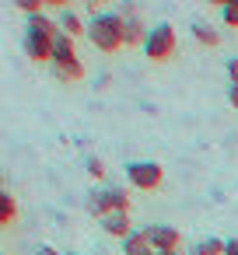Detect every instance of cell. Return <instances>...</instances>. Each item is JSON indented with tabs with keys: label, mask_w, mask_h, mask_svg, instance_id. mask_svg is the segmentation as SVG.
I'll list each match as a JSON object with an SVG mask.
<instances>
[{
	"label": "cell",
	"mask_w": 238,
	"mask_h": 255,
	"mask_svg": "<svg viewBox=\"0 0 238 255\" xmlns=\"http://www.w3.org/2000/svg\"><path fill=\"white\" fill-rule=\"evenodd\" d=\"M119 210H126L130 213V196H126V189H95L91 196H88V213L91 217H109V213H119Z\"/></svg>",
	"instance_id": "277c9868"
},
{
	"label": "cell",
	"mask_w": 238,
	"mask_h": 255,
	"mask_svg": "<svg viewBox=\"0 0 238 255\" xmlns=\"http://www.w3.org/2000/svg\"><path fill=\"white\" fill-rule=\"evenodd\" d=\"M98 224H102V231H105V234H112V238H123V241L133 234V224H130V213H126V210H119V213H109V217H102Z\"/></svg>",
	"instance_id": "9c48e42d"
},
{
	"label": "cell",
	"mask_w": 238,
	"mask_h": 255,
	"mask_svg": "<svg viewBox=\"0 0 238 255\" xmlns=\"http://www.w3.org/2000/svg\"><path fill=\"white\" fill-rule=\"evenodd\" d=\"M186 255H224V241H221V238H203V241H196Z\"/></svg>",
	"instance_id": "5bb4252c"
},
{
	"label": "cell",
	"mask_w": 238,
	"mask_h": 255,
	"mask_svg": "<svg viewBox=\"0 0 238 255\" xmlns=\"http://www.w3.org/2000/svg\"><path fill=\"white\" fill-rule=\"evenodd\" d=\"M25 32H46V35H56L60 25L42 11V14H28V18H25Z\"/></svg>",
	"instance_id": "7c38bea8"
},
{
	"label": "cell",
	"mask_w": 238,
	"mask_h": 255,
	"mask_svg": "<svg viewBox=\"0 0 238 255\" xmlns=\"http://www.w3.org/2000/svg\"><path fill=\"white\" fill-rule=\"evenodd\" d=\"M84 168H88V175H91V178H102V175H105V161H102V157H88V161H84Z\"/></svg>",
	"instance_id": "ac0fdd59"
},
{
	"label": "cell",
	"mask_w": 238,
	"mask_h": 255,
	"mask_svg": "<svg viewBox=\"0 0 238 255\" xmlns=\"http://www.w3.org/2000/svg\"><path fill=\"white\" fill-rule=\"evenodd\" d=\"M53 77L63 81V84H74L84 77V63L77 60V49H74V39L56 32L53 39Z\"/></svg>",
	"instance_id": "7a4b0ae2"
},
{
	"label": "cell",
	"mask_w": 238,
	"mask_h": 255,
	"mask_svg": "<svg viewBox=\"0 0 238 255\" xmlns=\"http://www.w3.org/2000/svg\"><path fill=\"white\" fill-rule=\"evenodd\" d=\"M158 255H186V252H158Z\"/></svg>",
	"instance_id": "603a6c76"
},
{
	"label": "cell",
	"mask_w": 238,
	"mask_h": 255,
	"mask_svg": "<svg viewBox=\"0 0 238 255\" xmlns=\"http://www.w3.org/2000/svg\"><path fill=\"white\" fill-rule=\"evenodd\" d=\"M53 39L56 35H46V32H25V39H21L25 56L35 63H53Z\"/></svg>",
	"instance_id": "ba28073f"
},
{
	"label": "cell",
	"mask_w": 238,
	"mask_h": 255,
	"mask_svg": "<svg viewBox=\"0 0 238 255\" xmlns=\"http://www.w3.org/2000/svg\"><path fill=\"white\" fill-rule=\"evenodd\" d=\"M123 252H126V255H158L154 245L144 238V231H133V234L123 241Z\"/></svg>",
	"instance_id": "8fae6325"
},
{
	"label": "cell",
	"mask_w": 238,
	"mask_h": 255,
	"mask_svg": "<svg viewBox=\"0 0 238 255\" xmlns=\"http://www.w3.org/2000/svg\"><path fill=\"white\" fill-rule=\"evenodd\" d=\"M228 102H231V109L238 112V84H231V88H228Z\"/></svg>",
	"instance_id": "ffe728a7"
},
{
	"label": "cell",
	"mask_w": 238,
	"mask_h": 255,
	"mask_svg": "<svg viewBox=\"0 0 238 255\" xmlns=\"http://www.w3.org/2000/svg\"><path fill=\"white\" fill-rule=\"evenodd\" d=\"M144 238L154 245V252H179V245H182V234L172 224H151V227H144Z\"/></svg>",
	"instance_id": "52a82bcc"
},
{
	"label": "cell",
	"mask_w": 238,
	"mask_h": 255,
	"mask_svg": "<svg viewBox=\"0 0 238 255\" xmlns=\"http://www.w3.org/2000/svg\"><path fill=\"white\" fill-rule=\"evenodd\" d=\"M189 32H193V39H196L200 46H207V49H214V46H221V32H217V28H210L207 21H196V25H193Z\"/></svg>",
	"instance_id": "4fadbf2b"
},
{
	"label": "cell",
	"mask_w": 238,
	"mask_h": 255,
	"mask_svg": "<svg viewBox=\"0 0 238 255\" xmlns=\"http://www.w3.org/2000/svg\"><path fill=\"white\" fill-rule=\"evenodd\" d=\"M18 220V203H14V196L11 192H0V224H14Z\"/></svg>",
	"instance_id": "9a60e30c"
},
{
	"label": "cell",
	"mask_w": 238,
	"mask_h": 255,
	"mask_svg": "<svg viewBox=\"0 0 238 255\" xmlns=\"http://www.w3.org/2000/svg\"><path fill=\"white\" fill-rule=\"evenodd\" d=\"M119 14H123V46H140V49H144V39H147L151 25L140 18V11H137L133 4H126Z\"/></svg>",
	"instance_id": "8992f818"
},
{
	"label": "cell",
	"mask_w": 238,
	"mask_h": 255,
	"mask_svg": "<svg viewBox=\"0 0 238 255\" xmlns=\"http://www.w3.org/2000/svg\"><path fill=\"white\" fill-rule=\"evenodd\" d=\"M63 255H81V252H63Z\"/></svg>",
	"instance_id": "cb8c5ba5"
},
{
	"label": "cell",
	"mask_w": 238,
	"mask_h": 255,
	"mask_svg": "<svg viewBox=\"0 0 238 255\" xmlns=\"http://www.w3.org/2000/svg\"><path fill=\"white\" fill-rule=\"evenodd\" d=\"M91 11H95L91 21H88V39H91V46L102 49V53L123 49V14H119V11H98V7H91Z\"/></svg>",
	"instance_id": "6da1fadb"
},
{
	"label": "cell",
	"mask_w": 238,
	"mask_h": 255,
	"mask_svg": "<svg viewBox=\"0 0 238 255\" xmlns=\"http://www.w3.org/2000/svg\"><path fill=\"white\" fill-rule=\"evenodd\" d=\"M221 21L228 28H238V0H224L221 4Z\"/></svg>",
	"instance_id": "2e32d148"
},
{
	"label": "cell",
	"mask_w": 238,
	"mask_h": 255,
	"mask_svg": "<svg viewBox=\"0 0 238 255\" xmlns=\"http://www.w3.org/2000/svg\"><path fill=\"white\" fill-rule=\"evenodd\" d=\"M228 77H231V84H238V56L228 60Z\"/></svg>",
	"instance_id": "d6986e66"
},
{
	"label": "cell",
	"mask_w": 238,
	"mask_h": 255,
	"mask_svg": "<svg viewBox=\"0 0 238 255\" xmlns=\"http://www.w3.org/2000/svg\"><path fill=\"white\" fill-rule=\"evenodd\" d=\"M35 255H63V252H56L53 245H39V248H35Z\"/></svg>",
	"instance_id": "7402d4cb"
},
{
	"label": "cell",
	"mask_w": 238,
	"mask_h": 255,
	"mask_svg": "<svg viewBox=\"0 0 238 255\" xmlns=\"http://www.w3.org/2000/svg\"><path fill=\"white\" fill-rule=\"evenodd\" d=\"M224 255H238V238H228L224 241Z\"/></svg>",
	"instance_id": "44dd1931"
},
{
	"label": "cell",
	"mask_w": 238,
	"mask_h": 255,
	"mask_svg": "<svg viewBox=\"0 0 238 255\" xmlns=\"http://www.w3.org/2000/svg\"><path fill=\"white\" fill-rule=\"evenodd\" d=\"M126 178H130L133 189L154 192V189L165 182V168H161L158 161H130V164H126Z\"/></svg>",
	"instance_id": "5b68a950"
},
{
	"label": "cell",
	"mask_w": 238,
	"mask_h": 255,
	"mask_svg": "<svg viewBox=\"0 0 238 255\" xmlns=\"http://www.w3.org/2000/svg\"><path fill=\"white\" fill-rule=\"evenodd\" d=\"M175 46H179L175 28H172L168 21H158V25H151V32H147V39H144V56H147L151 63H165V60L175 56Z\"/></svg>",
	"instance_id": "3957f363"
},
{
	"label": "cell",
	"mask_w": 238,
	"mask_h": 255,
	"mask_svg": "<svg viewBox=\"0 0 238 255\" xmlns=\"http://www.w3.org/2000/svg\"><path fill=\"white\" fill-rule=\"evenodd\" d=\"M18 4V11H25V18L28 14H42V0H14Z\"/></svg>",
	"instance_id": "e0dca14e"
},
{
	"label": "cell",
	"mask_w": 238,
	"mask_h": 255,
	"mask_svg": "<svg viewBox=\"0 0 238 255\" xmlns=\"http://www.w3.org/2000/svg\"><path fill=\"white\" fill-rule=\"evenodd\" d=\"M56 25H60V32H63V35H70V39L88 35V25H84V21H81V14H77V11H70V7H63V11H60Z\"/></svg>",
	"instance_id": "30bf717a"
}]
</instances>
